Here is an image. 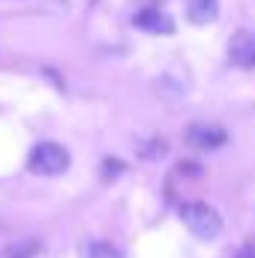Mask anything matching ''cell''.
<instances>
[{
	"mask_svg": "<svg viewBox=\"0 0 255 258\" xmlns=\"http://www.w3.org/2000/svg\"><path fill=\"white\" fill-rule=\"evenodd\" d=\"M240 258H255L252 252H240Z\"/></svg>",
	"mask_w": 255,
	"mask_h": 258,
	"instance_id": "9",
	"label": "cell"
},
{
	"mask_svg": "<svg viewBox=\"0 0 255 258\" xmlns=\"http://www.w3.org/2000/svg\"><path fill=\"white\" fill-rule=\"evenodd\" d=\"M132 21H135V27H141V30H147V33H162V36L174 33V21H171L162 9H156V6H147V9L135 12Z\"/></svg>",
	"mask_w": 255,
	"mask_h": 258,
	"instance_id": "5",
	"label": "cell"
},
{
	"mask_svg": "<svg viewBox=\"0 0 255 258\" xmlns=\"http://www.w3.org/2000/svg\"><path fill=\"white\" fill-rule=\"evenodd\" d=\"M228 141L225 129L216 126V123H192L186 129V144L195 147V150H216Z\"/></svg>",
	"mask_w": 255,
	"mask_h": 258,
	"instance_id": "3",
	"label": "cell"
},
{
	"mask_svg": "<svg viewBox=\"0 0 255 258\" xmlns=\"http://www.w3.org/2000/svg\"><path fill=\"white\" fill-rule=\"evenodd\" d=\"M177 216L183 219V225L189 228L195 237L201 240H213L219 231H222V216L216 207L204 204V201H186L177 207Z\"/></svg>",
	"mask_w": 255,
	"mask_h": 258,
	"instance_id": "1",
	"label": "cell"
},
{
	"mask_svg": "<svg viewBox=\"0 0 255 258\" xmlns=\"http://www.w3.org/2000/svg\"><path fill=\"white\" fill-rule=\"evenodd\" d=\"M81 258H123V252L108 240H90V243H84Z\"/></svg>",
	"mask_w": 255,
	"mask_h": 258,
	"instance_id": "7",
	"label": "cell"
},
{
	"mask_svg": "<svg viewBox=\"0 0 255 258\" xmlns=\"http://www.w3.org/2000/svg\"><path fill=\"white\" fill-rule=\"evenodd\" d=\"M228 57L231 63L240 69H252L255 66V30H237L228 42Z\"/></svg>",
	"mask_w": 255,
	"mask_h": 258,
	"instance_id": "4",
	"label": "cell"
},
{
	"mask_svg": "<svg viewBox=\"0 0 255 258\" xmlns=\"http://www.w3.org/2000/svg\"><path fill=\"white\" fill-rule=\"evenodd\" d=\"M219 15V0H189L186 3V18L192 24H210Z\"/></svg>",
	"mask_w": 255,
	"mask_h": 258,
	"instance_id": "6",
	"label": "cell"
},
{
	"mask_svg": "<svg viewBox=\"0 0 255 258\" xmlns=\"http://www.w3.org/2000/svg\"><path fill=\"white\" fill-rule=\"evenodd\" d=\"M36 249H39V243H21V246H12L6 252V258H33Z\"/></svg>",
	"mask_w": 255,
	"mask_h": 258,
	"instance_id": "8",
	"label": "cell"
},
{
	"mask_svg": "<svg viewBox=\"0 0 255 258\" xmlns=\"http://www.w3.org/2000/svg\"><path fill=\"white\" fill-rule=\"evenodd\" d=\"M69 150L57 141H39L30 156H27V168L33 174H42V177H54V174H63L69 168Z\"/></svg>",
	"mask_w": 255,
	"mask_h": 258,
	"instance_id": "2",
	"label": "cell"
}]
</instances>
